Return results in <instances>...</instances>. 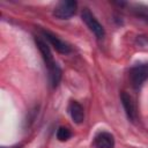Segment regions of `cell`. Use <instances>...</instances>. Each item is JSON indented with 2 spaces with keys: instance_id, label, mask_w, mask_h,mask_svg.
Returning <instances> with one entry per match:
<instances>
[{
  "instance_id": "9",
  "label": "cell",
  "mask_w": 148,
  "mask_h": 148,
  "mask_svg": "<svg viewBox=\"0 0 148 148\" xmlns=\"http://www.w3.org/2000/svg\"><path fill=\"white\" fill-rule=\"evenodd\" d=\"M132 10L135 13L136 16H139V17L145 18L146 21H148V7L147 6H143V5H134Z\"/></svg>"
},
{
  "instance_id": "3",
  "label": "cell",
  "mask_w": 148,
  "mask_h": 148,
  "mask_svg": "<svg viewBox=\"0 0 148 148\" xmlns=\"http://www.w3.org/2000/svg\"><path fill=\"white\" fill-rule=\"evenodd\" d=\"M76 1L73 0H64L60 1L53 9V15L59 20H66L72 17L76 10Z\"/></svg>"
},
{
  "instance_id": "5",
  "label": "cell",
  "mask_w": 148,
  "mask_h": 148,
  "mask_svg": "<svg viewBox=\"0 0 148 148\" xmlns=\"http://www.w3.org/2000/svg\"><path fill=\"white\" fill-rule=\"evenodd\" d=\"M42 34H43V37L45 38V40L49 44H51L54 47V50H57L58 52L65 53V54L71 52V46L67 43H65L64 40H61L57 35H54V34H52L47 30H43Z\"/></svg>"
},
{
  "instance_id": "1",
  "label": "cell",
  "mask_w": 148,
  "mask_h": 148,
  "mask_svg": "<svg viewBox=\"0 0 148 148\" xmlns=\"http://www.w3.org/2000/svg\"><path fill=\"white\" fill-rule=\"evenodd\" d=\"M35 40H36V45H37V47L42 54V58L45 62V66L47 68L50 83L52 84V87H56V86H58V83L61 79V69L58 66V64L54 61L52 52H51L50 46H49V43L45 40V38L38 36L35 38Z\"/></svg>"
},
{
  "instance_id": "2",
  "label": "cell",
  "mask_w": 148,
  "mask_h": 148,
  "mask_svg": "<svg viewBox=\"0 0 148 148\" xmlns=\"http://www.w3.org/2000/svg\"><path fill=\"white\" fill-rule=\"evenodd\" d=\"M81 17H82V21L86 23V25L89 28V30H90L98 39H102V38L105 36V31H104L103 25L98 22V20L95 17V15H94L88 8H83V9H82Z\"/></svg>"
},
{
  "instance_id": "11",
  "label": "cell",
  "mask_w": 148,
  "mask_h": 148,
  "mask_svg": "<svg viewBox=\"0 0 148 148\" xmlns=\"http://www.w3.org/2000/svg\"><path fill=\"white\" fill-rule=\"evenodd\" d=\"M1 148H20V146H12V147H1Z\"/></svg>"
},
{
  "instance_id": "7",
  "label": "cell",
  "mask_w": 148,
  "mask_h": 148,
  "mask_svg": "<svg viewBox=\"0 0 148 148\" xmlns=\"http://www.w3.org/2000/svg\"><path fill=\"white\" fill-rule=\"evenodd\" d=\"M94 145L96 148H113L114 138L109 132H99L94 138Z\"/></svg>"
},
{
  "instance_id": "10",
  "label": "cell",
  "mask_w": 148,
  "mask_h": 148,
  "mask_svg": "<svg viewBox=\"0 0 148 148\" xmlns=\"http://www.w3.org/2000/svg\"><path fill=\"white\" fill-rule=\"evenodd\" d=\"M71 136H72V133H71V131L67 127H59L58 128V131H57V138L60 141H66Z\"/></svg>"
},
{
  "instance_id": "6",
  "label": "cell",
  "mask_w": 148,
  "mask_h": 148,
  "mask_svg": "<svg viewBox=\"0 0 148 148\" xmlns=\"http://www.w3.org/2000/svg\"><path fill=\"white\" fill-rule=\"evenodd\" d=\"M120 101L123 104V108L125 110V113L127 116V118L131 121H136L138 119V112H136V108H135V103L133 101V98L127 94V92H121L120 95Z\"/></svg>"
},
{
  "instance_id": "4",
  "label": "cell",
  "mask_w": 148,
  "mask_h": 148,
  "mask_svg": "<svg viewBox=\"0 0 148 148\" xmlns=\"http://www.w3.org/2000/svg\"><path fill=\"white\" fill-rule=\"evenodd\" d=\"M130 79L134 88H139L148 79V62L139 64L130 69Z\"/></svg>"
},
{
  "instance_id": "8",
  "label": "cell",
  "mask_w": 148,
  "mask_h": 148,
  "mask_svg": "<svg viewBox=\"0 0 148 148\" xmlns=\"http://www.w3.org/2000/svg\"><path fill=\"white\" fill-rule=\"evenodd\" d=\"M68 112L69 116L72 118V120L75 124H81L84 119V111L83 108L81 106L80 103H77L76 101H72L68 105Z\"/></svg>"
}]
</instances>
